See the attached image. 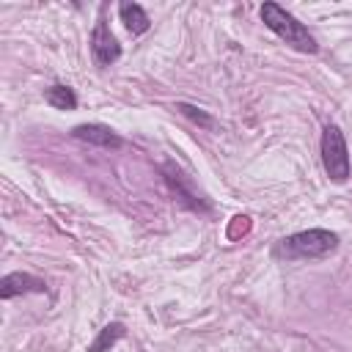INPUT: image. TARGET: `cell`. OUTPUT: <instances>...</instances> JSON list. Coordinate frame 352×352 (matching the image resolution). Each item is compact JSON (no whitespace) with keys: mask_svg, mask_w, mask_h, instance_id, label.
I'll list each match as a JSON object with an SVG mask.
<instances>
[{"mask_svg":"<svg viewBox=\"0 0 352 352\" xmlns=\"http://www.w3.org/2000/svg\"><path fill=\"white\" fill-rule=\"evenodd\" d=\"M338 248V234L327 231V228H308V231H297L289 234L283 239L275 242L272 256L275 258H286V261H297V258H324Z\"/></svg>","mask_w":352,"mask_h":352,"instance_id":"1","label":"cell"},{"mask_svg":"<svg viewBox=\"0 0 352 352\" xmlns=\"http://www.w3.org/2000/svg\"><path fill=\"white\" fill-rule=\"evenodd\" d=\"M258 14H261V22H264L280 41H286L289 47H294L297 52L314 55V52L319 50L314 33H311L294 14H289L283 6H278V3L270 0V3H264V6L258 8Z\"/></svg>","mask_w":352,"mask_h":352,"instance_id":"2","label":"cell"},{"mask_svg":"<svg viewBox=\"0 0 352 352\" xmlns=\"http://www.w3.org/2000/svg\"><path fill=\"white\" fill-rule=\"evenodd\" d=\"M322 168L327 173L330 182L344 184L352 176V160H349V148H346V138L338 129V124H327L322 129Z\"/></svg>","mask_w":352,"mask_h":352,"instance_id":"3","label":"cell"},{"mask_svg":"<svg viewBox=\"0 0 352 352\" xmlns=\"http://www.w3.org/2000/svg\"><path fill=\"white\" fill-rule=\"evenodd\" d=\"M91 55L99 69H107L121 58V44H118L116 33L110 30L107 19H99L91 30Z\"/></svg>","mask_w":352,"mask_h":352,"instance_id":"4","label":"cell"},{"mask_svg":"<svg viewBox=\"0 0 352 352\" xmlns=\"http://www.w3.org/2000/svg\"><path fill=\"white\" fill-rule=\"evenodd\" d=\"M72 138L91 143V146H99V148H121L124 146V138L104 124H77L72 129Z\"/></svg>","mask_w":352,"mask_h":352,"instance_id":"5","label":"cell"},{"mask_svg":"<svg viewBox=\"0 0 352 352\" xmlns=\"http://www.w3.org/2000/svg\"><path fill=\"white\" fill-rule=\"evenodd\" d=\"M30 292H47V283L30 272H8L0 278V300H11L19 294H30Z\"/></svg>","mask_w":352,"mask_h":352,"instance_id":"6","label":"cell"},{"mask_svg":"<svg viewBox=\"0 0 352 352\" xmlns=\"http://www.w3.org/2000/svg\"><path fill=\"white\" fill-rule=\"evenodd\" d=\"M165 179H168V184L173 187V192H176V195H179V198H182V201H184L190 209H195V212H209V206H206V204L198 198V192L190 187L187 176H184V173H182L176 165H170V162L165 165Z\"/></svg>","mask_w":352,"mask_h":352,"instance_id":"7","label":"cell"},{"mask_svg":"<svg viewBox=\"0 0 352 352\" xmlns=\"http://www.w3.org/2000/svg\"><path fill=\"white\" fill-rule=\"evenodd\" d=\"M118 16H121L124 28H126L132 36H143V33L151 28V19H148V14H146V8H143L140 3H132V0L121 3V6H118Z\"/></svg>","mask_w":352,"mask_h":352,"instance_id":"8","label":"cell"},{"mask_svg":"<svg viewBox=\"0 0 352 352\" xmlns=\"http://www.w3.org/2000/svg\"><path fill=\"white\" fill-rule=\"evenodd\" d=\"M126 336V327L121 322H110L99 330V336L88 344V352H110V346H116L121 338Z\"/></svg>","mask_w":352,"mask_h":352,"instance_id":"9","label":"cell"},{"mask_svg":"<svg viewBox=\"0 0 352 352\" xmlns=\"http://www.w3.org/2000/svg\"><path fill=\"white\" fill-rule=\"evenodd\" d=\"M44 102L55 110H74L77 107V94H74V88H69L63 82H55L44 91Z\"/></svg>","mask_w":352,"mask_h":352,"instance_id":"10","label":"cell"},{"mask_svg":"<svg viewBox=\"0 0 352 352\" xmlns=\"http://www.w3.org/2000/svg\"><path fill=\"white\" fill-rule=\"evenodd\" d=\"M176 110L182 113V116H187L192 124H198V126H204V129H212L214 126V118L209 116V113H204L201 107H195V104H187V102H179L176 104Z\"/></svg>","mask_w":352,"mask_h":352,"instance_id":"11","label":"cell"}]
</instances>
